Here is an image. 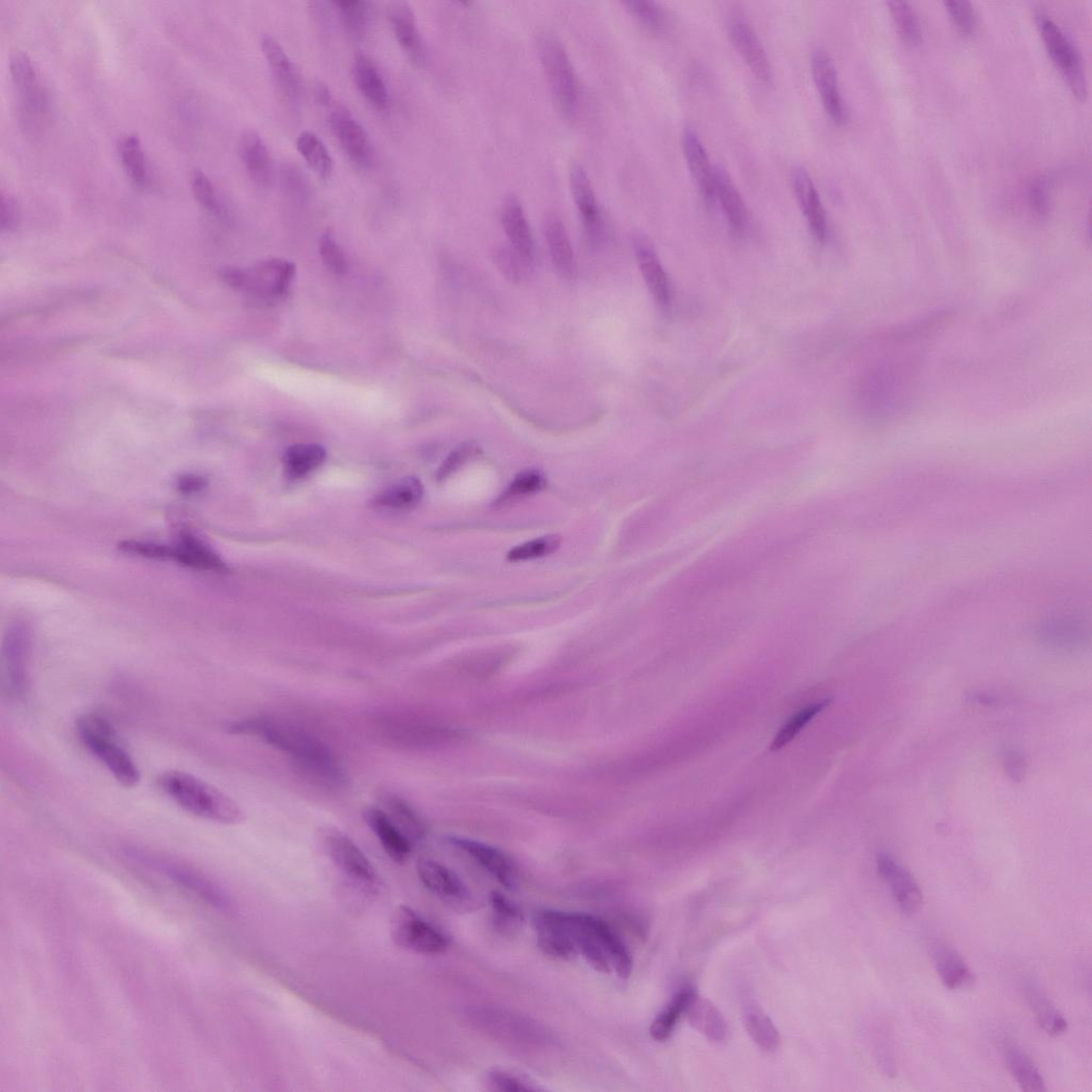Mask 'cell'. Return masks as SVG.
Returning a JSON list of instances; mask_svg holds the SVG:
<instances>
[{"mask_svg":"<svg viewBox=\"0 0 1092 1092\" xmlns=\"http://www.w3.org/2000/svg\"><path fill=\"white\" fill-rule=\"evenodd\" d=\"M229 730L235 734L257 738L280 750L293 759L307 779L323 787L342 789L348 784L347 773L332 751L296 724L271 717H257L234 722Z\"/></svg>","mask_w":1092,"mask_h":1092,"instance_id":"1","label":"cell"},{"mask_svg":"<svg viewBox=\"0 0 1092 1092\" xmlns=\"http://www.w3.org/2000/svg\"><path fill=\"white\" fill-rule=\"evenodd\" d=\"M565 919L577 956L584 958L600 974H615L621 980L632 975V955L604 919L572 912H565Z\"/></svg>","mask_w":1092,"mask_h":1092,"instance_id":"2","label":"cell"},{"mask_svg":"<svg viewBox=\"0 0 1092 1092\" xmlns=\"http://www.w3.org/2000/svg\"><path fill=\"white\" fill-rule=\"evenodd\" d=\"M159 789L187 813L224 824H236L245 814L229 796L184 771H167L159 776Z\"/></svg>","mask_w":1092,"mask_h":1092,"instance_id":"3","label":"cell"},{"mask_svg":"<svg viewBox=\"0 0 1092 1092\" xmlns=\"http://www.w3.org/2000/svg\"><path fill=\"white\" fill-rule=\"evenodd\" d=\"M78 733L90 754L107 768L118 784L134 788L140 782L137 764L121 743L109 720L99 714L84 715L78 721Z\"/></svg>","mask_w":1092,"mask_h":1092,"instance_id":"4","label":"cell"},{"mask_svg":"<svg viewBox=\"0 0 1092 1092\" xmlns=\"http://www.w3.org/2000/svg\"><path fill=\"white\" fill-rule=\"evenodd\" d=\"M10 75L17 94L20 125L28 134L37 136L50 116V100L33 60L16 53L10 61Z\"/></svg>","mask_w":1092,"mask_h":1092,"instance_id":"5","label":"cell"},{"mask_svg":"<svg viewBox=\"0 0 1092 1092\" xmlns=\"http://www.w3.org/2000/svg\"><path fill=\"white\" fill-rule=\"evenodd\" d=\"M539 55L558 108L568 118L578 113L579 85L573 63L562 40L550 32L541 34Z\"/></svg>","mask_w":1092,"mask_h":1092,"instance_id":"6","label":"cell"},{"mask_svg":"<svg viewBox=\"0 0 1092 1092\" xmlns=\"http://www.w3.org/2000/svg\"><path fill=\"white\" fill-rule=\"evenodd\" d=\"M1035 20L1055 66L1075 95L1084 100L1087 96L1085 69L1074 42L1047 13L1036 11Z\"/></svg>","mask_w":1092,"mask_h":1092,"instance_id":"7","label":"cell"},{"mask_svg":"<svg viewBox=\"0 0 1092 1092\" xmlns=\"http://www.w3.org/2000/svg\"><path fill=\"white\" fill-rule=\"evenodd\" d=\"M32 638L22 624L12 626L3 647V693L13 700L27 697L31 686Z\"/></svg>","mask_w":1092,"mask_h":1092,"instance_id":"8","label":"cell"},{"mask_svg":"<svg viewBox=\"0 0 1092 1092\" xmlns=\"http://www.w3.org/2000/svg\"><path fill=\"white\" fill-rule=\"evenodd\" d=\"M391 935L400 948L425 955L441 954L449 944L442 932L406 906L398 907L393 913Z\"/></svg>","mask_w":1092,"mask_h":1092,"instance_id":"9","label":"cell"},{"mask_svg":"<svg viewBox=\"0 0 1092 1092\" xmlns=\"http://www.w3.org/2000/svg\"><path fill=\"white\" fill-rule=\"evenodd\" d=\"M126 854L130 859L164 873L169 880L196 893L211 906L221 909L228 907L229 903L224 893L198 871L172 860L145 854L136 848H127Z\"/></svg>","mask_w":1092,"mask_h":1092,"instance_id":"10","label":"cell"},{"mask_svg":"<svg viewBox=\"0 0 1092 1092\" xmlns=\"http://www.w3.org/2000/svg\"><path fill=\"white\" fill-rule=\"evenodd\" d=\"M325 843L332 861L349 880L364 888H375L378 882L376 869L348 836L329 832Z\"/></svg>","mask_w":1092,"mask_h":1092,"instance_id":"11","label":"cell"},{"mask_svg":"<svg viewBox=\"0 0 1092 1092\" xmlns=\"http://www.w3.org/2000/svg\"><path fill=\"white\" fill-rule=\"evenodd\" d=\"M296 274L293 263L283 259H270L257 264L251 271H245L244 284L240 290L265 301L281 298L287 291Z\"/></svg>","mask_w":1092,"mask_h":1092,"instance_id":"12","label":"cell"},{"mask_svg":"<svg viewBox=\"0 0 1092 1092\" xmlns=\"http://www.w3.org/2000/svg\"><path fill=\"white\" fill-rule=\"evenodd\" d=\"M446 843L463 854L507 889L517 886V871L512 861L500 849L476 840L447 837Z\"/></svg>","mask_w":1092,"mask_h":1092,"instance_id":"13","label":"cell"},{"mask_svg":"<svg viewBox=\"0 0 1092 1092\" xmlns=\"http://www.w3.org/2000/svg\"><path fill=\"white\" fill-rule=\"evenodd\" d=\"M418 873L424 887L444 903L455 907H467L472 903L467 886L442 863L422 859L418 863Z\"/></svg>","mask_w":1092,"mask_h":1092,"instance_id":"14","label":"cell"},{"mask_svg":"<svg viewBox=\"0 0 1092 1092\" xmlns=\"http://www.w3.org/2000/svg\"><path fill=\"white\" fill-rule=\"evenodd\" d=\"M329 125L348 157L361 168L369 167L373 159L369 135L349 110L344 106H335L330 112Z\"/></svg>","mask_w":1092,"mask_h":1092,"instance_id":"15","label":"cell"},{"mask_svg":"<svg viewBox=\"0 0 1092 1092\" xmlns=\"http://www.w3.org/2000/svg\"><path fill=\"white\" fill-rule=\"evenodd\" d=\"M570 184L586 238L590 246L597 247L603 238L604 224L592 184L584 167L575 163L571 168Z\"/></svg>","mask_w":1092,"mask_h":1092,"instance_id":"16","label":"cell"},{"mask_svg":"<svg viewBox=\"0 0 1092 1092\" xmlns=\"http://www.w3.org/2000/svg\"><path fill=\"white\" fill-rule=\"evenodd\" d=\"M877 868L902 912L907 915L916 913L923 904V893L909 869L887 854L877 856Z\"/></svg>","mask_w":1092,"mask_h":1092,"instance_id":"17","label":"cell"},{"mask_svg":"<svg viewBox=\"0 0 1092 1092\" xmlns=\"http://www.w3.org/2000/svg\"><path fill=\"white\" fill-rule=\"evenodd\" d=\"M533 925H535L539 948L544 954L564 960L577 956L564 911L550 909L540 911L533 919Z\"/></svg>","mask_w":1092,"mask_h":1092,"instance_id":"18","label":"cell"},{"mask_svg":"<svg viewBox=\"0 0 1092 1092\" xmlns=\"http://www.w3.org/2000/svg\"><path fill=\"white\" fill-rule=\"evenodd\" d=\"M811 64L813 79L824 108L836 123L843 124L847 114L834 59L823 47L819 46L813 51Z\"/></svg>","mask_w":1092,"mask_h":1092,"instance_id":"19","label":"cell"},{"mask_svg":"<svg viewBox=\"0 0 1092 1092\" xmlns=\"http://www.w3.org/2000/svg\"><path fill=\"white\" fill-rule=\"evenodd\" d=\"M727 29H729L733 44L752 73L762 83H770L772 79L771 64L754 28L743 16L737 15L730 19Z\"/></svg>","mask_w":1092,"mask_h":1092,"instance_id":"20","label":"cell"},{"mask_svg":"<svg viewBox=\"0 0 1092 1092\" xmlns=\"http://www.w3.org/2000/svg\"><path fill=\"white\" fill-rule=\"evenodd\" d=\"M262 50L280 93L290 105L298 104L301 96V80L293 61L289 59L280 43L271 36L262 40Z\"/></svg>","mask_w":1092,"mask_h":1092,"instance_id":"21","label":"cell"},{"mask_svg":"<svg viewBox=\"0 0 1092 1092\" xmlns=\"http://www.w3.org/2000/svg\"><path fill=\"white\" fill-rule=\"evenodd\" d=\"M792 183L812 234L820 242L826 240L828 236L826 210L823 208L819 193L808 170L803 165H795L792 170Z\"/></svg>","mask_w":1092,"mask_h":1092,"instance_id":"22","label":"cell"},{"mask_svg":"<svg viewBox=\"0 0 1092 1092\" xmlns=\"http://www.w3.org/2000/svg\"><path fill=\"white\" fill-rule=\"evenodd\" d=\"M634 250L650 293L661 306H668L671 302L670 283L657 251L649 239L642 235L634 238Z\"/></svg>","mask_w":1092,"mask_h":1092,"instance_id":"23","label":"cell"},{"mask_svg":"<svg viewBox=\"0 0 1092 1092\" xmlns=\"http://www.w3.org/2000/svg\"><path fill=\"white\" fill-rule=\"evenodd\" d=\"M387 15L401 50L410 60L422 63L425 59V46L414 10L409 4L397 2L388 6Z\"/></svg>","mask_w":1092,"mask_h":1092,"instance_id":"24","label":"cell"},{"mask_svg":"<svg viewBox=\"0 0 1092 1092\" xmlns=\"http://www.w3.org/2000/svg\"><path fill=\"white\" fill-rule=\"evenodd\" d=\"M682 142L691 175L702 197L709 203L714 202V165L705 145L697 131L690 126L683 131Z\"/></svg>","mask_w":1092,"mask_h":1092,"instance_id":"25","label":"cell"},{"mask_svg":"<svg viewBox=\"0 0 1092 1092\" xmlns=\"http://www.w3.org/2000/svg\"><path fill=\"white\" fill-rule=\"evenodd\" d=\"M239 156L250 179L259 187H270L274 181L275 167L269 148L262 137L252 131L239 140Z\"/></svg>","mask_w":1092,"mask_h":1092,"instance_id":"26","label":"cell"},{"mask_svg":"<svg viewBox=\"0 0 1092 1092\" xmlns=\"http://www.w3.org/2000/svg\"><path fill=\"white\" fill-rule=\"evenodd\" d=\"M930 951L934 966L943 985L950 990L965 988L974 983L975 976L964 959L949 944L933 941Z\"/></svg>","mask_w":1092,"mask_h":1092,"instance_id":"27","label":"cell"},{"mask_svg":"<svg viewBox=\"0 0 1092 1092\" xmlns=\"http://www.w3.org/2000/svg\"><path fill=\"white\" fill-rule=\"evenodd\" d=\"M501 220L513 249L532 263L535 247H533L531 231L523 206L515 194H509L504 199Z\"/></svg>","mask_w":1092,"mask_h":1092,"instance_id":"28","label":"cell"},{"mask_svg":"<svg viewBox=\"0 0 1092 1092\" xmlns=\"http://www.w3.org/2000/svg\"><path fill=\"white\" fill-rule=\"evenodd\" d=\"M714 198L732 228L743 232L749 224L747 205L731 176L719 163L714 165Z\"/></svg>","mask_w":1092,"mask_h":1092,"instance_id":"29","label":"cell"},{"mask_svg":"<svg viewBox=\"0 0 1092 1092\" xmlns=\"http://www.w3.org/2000/svg\"><path fill=\"white\" fill-rule=\"evenodd\" d=\"M364 817H366L369 826L376 835L386 855L396 863L406 862L412 851V843L398 829L392 819L381 808H370L364 814Z\"/></svg>","mask_w":1092,"mask_h":1092,"instance_id":"30","label":"cell"},{"mask_svg":"<svg viewBox=\"0 0 1092 1092\" xmlns=\"http://www.w3.org/2000/svg\"><path fill=\"white\" fill-rule=\"evenodd\" d=\"M544 234L556 271L563 277L572 279L576 274V260L567 230L556 213L547 216Z\"/></svg>","mask_w":1092,"mask_h":1092,"instance_id":"31","label":"cell"},{"mask_svg":"<svg viewBox=\"0 0 1092 1092\" xmlns=\"http://www.w3.org/2000/svg\"><path fill=\"white\" fill-rule=\"evenodd\" d=\"M684 1013L692 1027L710 1041L721 1043L725 1040L727 1029L721 1012L695 991L691 994Z\"/></svg>","mask_w":1092,"mask_h":1092,"instance_id":"32","label":"cell"},{"mask_svg":"<svg viewBox=\"0 0 1092 1092\" xmlns=\"http://www.w3.org/2000/svg\"><path fill=\"white\" fill-rule=\"evenodd\" d=\"M354 83L366 100L379 110L390 104V95L376 63L366 55H358L353 61Z\"/></svg>","mask_w":1092,"mask_h":1092,"instance_id":"33","label":"cell"},{"mask_svg":"<svg viewBox=\"0 0 1092 1092\" xmlns=\"http://www.w3.org/2000/svg\"><path fill=\"white\" fill-rule=\"evenodd\" d=\"M174 561L199 570L215 572L228 570L220 556L189 532H183L178 545L174 548Z\"/></svg>","mask_w":1092,"mask_h":1092,"instance_id":"34","label":"cell"},{"mask_svg":"<svg viewBox=\"0 0 1092 1092\" xmlns=\"http://www.w3.org/2000/svg\"><path fill=\"white\" fill-rule=\"evenodd\" d=\"M1026 1000L1034 1012L1037 1022L1050 1036H1060L1067 1030V1023L1059 1010L1052 1004L1045 991L1032 981L1025 982Z\"/></svg>","mask_w":1092,"mask_h":1092,"instance_id":"35","label":"cell"},{"mask_svg":"<svg viewBox=\"0 0 1092 1092\" xmlns=\"http://www.w3.org/2000/svg\"><path fill=\"white\" fill-rule=\"evenodd\" d=\"M1004 1058L1008 1070L1023 1090L1028 1092L1047 1091L1046 1082L1043 1080L1035 1062L1031 1057L1013 1043L1004 1046Z\"/></svg>","mask_w":1092,"mask_h":1092,"instance_id":"36","label":"cell"},{"mask_svg":"<svg viewBox=\"0 0 1092 1092\" xmlns=\"http://www.w3.org/2000/svg\"><path fill=\"white\" fill-rule=\"evenodd\" d=\"M381 808L396 824L398 829L414 844L425 839L426 823L420 814L406 800L398 796L387 795Z\"/></svg>","mask_w":1092,"mask_h":1092,"instance_id":"37","label":"cell"},{"mask_svg":"<svg viewBox=\"0 0 1092 1092\" xmlns=\"http://www.w3.org/2000/svg\"><path fill=\"white\" fill-rule=\"evenodd\" d=\"M117 152L131 181L139 187L151 182L150 169L142 144L137 136L128 135L118 140Z\"/></svg>","mask_w":1092,"mask_h":1092,"instance_id":"38","label":"cell"},{"mask_svg":"<svg viewBox=\"0 0 1092 1092\" xmlns=\"http://www.w3.org/2000/svg\"><path fill=\"white\" fill-rule=\"evenodd\" d=\"M423 484L418 478L408 477L391 485L375 501V506L388 511H405L416 507L423 498Z\"/></svg>","mask_w":1092,"mask_h":1092,"instance_id":"39","label":"cell"},{"mask_svg":"<svg viewBox=\"0 0 1092 1092\" xmlns=\"http://www.w3.org/2000/svg\"><path fill=\"white\" fill-rule=\"evenodd\" d=\"M325 448L318 444H297L284 455V467L291 478H301L319 469L326 460Z\"/></svg>","mask_w":1092,"mask_h":1092,"instance_id":"40","label":"cell"},{"mask_svg":"<svg viewBox=\"0 0 1092 1092\" xmlns=\"http://www.w3.org/2000/svg\"><path fill=\"white\" fill-rule=\"evenodd\" d=\"M745 1028L757 1045L767 1052H773L780 1045V1035L766 1013L755 1005H748L744 1011Z\"/></svg>","mask_w":1092,"mask_h":1092,"instance_id":"41","label":"cell"},{"mask_svg":"<svg viewBox=\"0 0 1092 1092\" xmlns=\"http://www.w3.org/2000/svg\"><path fill=\"white\" fill-rule=\"evenodd\" d=\"M297 150L320 178L328 180L333 173V160L325 143L311 132L302 133L297 139Z\"/></svg>","mask_w":1092,"mask_h":1092,"instance_id":"42","label":"cell"},{"mask_svg":"<svg viewBox=\"0 0 1092 1092\" xmlns=\"http://www.w3.org/2000/svg\"><path fill=\"white\" fill-rule=\"evenodd\" d=\"M346 32L357 39L367 36L372 23L373 6L368 2H335Z\"/></svg>","mask_w":1092,"mask_h":1092,"instance_id":"43","label":"cell"},{"mask_svg":"<svg viewBox=\"0 0 1092 1092\" xmlns=\"http://www.w3.org/2000/svg\"><path fill=\"white\" fill-rule=\"evenodd\" d=\"M693 991L691 988H685L677 992L667 1007L655 1017L650 1028V1035L655 1041L663 1042L670 1037L679 1016L685 1011Z\"/></svg>","mask_w":1092,"mask_h":1092,"instance_id":"44","label":"cell"},{"mask_svg":"<svg viewBox=\"0 0 1092 1092\" xmlns=\"http://www.w3.org/2000/svg\"><path fill=\"white\" fill-rule=\"evenodd\" d=\"M832 703V700H823L814 705L799 711L794 715L787 724L782 727L778 734L775 735L773 742L770 745L771 751H776L784 748L790 742H792L800 731L822 710L826 709Z\"/></svg>","mask_w":1092,"mask_h":1092,"instance_id":"45","label":"cell"},{"mask_svg":"<svg viewBox=\"0 0 1092 1092\" xmlns=\"http://www.w3.org/2000/svg\"><path fill=\"white\" fill-rule=\"evenodd\" d=\"M489 901L496 928L501 932L512 935L515 932L520 931L524 918L522 912L516 905L506 899V897L498 892H492Z\"/></svg>","mask_w":1092,"mask_h":1092,"instance_id":"46","label":"cell"},{"mask_svg":"<svg viewBox=\"0 0 1092 1092\" xmlns=\"http://www.w3.org/2000/svg\"><path fill=\"white\" fill-rule=\"evenodd\" d=\"M889 7L896 30L903 39L910 43L919 42L921 37L920 26L911 6L906 2H901V0H894V2L889 3Z\"/></svg>","mask_w":1092,"mask_h":1092,"instance_id":"47","label":"cell"},{"mask_svg":"<svg viewBox=\"0 0 1092 1092\" xmlns=\"http://www.w3.org/2000/svg\"><path fill=\"white\" fill-rule=\"evenodd\" d=\"M191 191L194 198L208 211L215 215H223L224 205L210 179L201 172L194 170L189 178Z\"/></svg>","mask_w":1092,"mask_h":1092,"instance_id":"48","label":"cell"},{"mask_svg":"<svg viewBox=\"0 0 1092 1092\" xmlns=\"http://www.w3.org/2000/svg\"><path fill=\"white\" fill-rule=\"evenodd\" d=\"M547 477L540 470H526L520 473L509 485L508 489L500 497L507 502L523 496L535 494L545 488Z\"/></svg>","mask_w":1092,"mask_h":1092,"instance_id":"49","label":"cell"},{"mask_svg":"<svg viewBox=\"0 0 1092 1092\" xmlns=\"http://www.w3.org/2000/svg\"><path fill=\"white\" fill-rule=\"evenodd\" d=\"M561 539L556 536H548L523 543L508 553L511 562H525L536 560L553 554L560 549Z\"/></svg>","mask_w":1092,"mask_h":1092,"instance_id":"50","label":"cell"},{"mask_svg":"<svg viewBox=\"0 0 1092 1092\" xmlns=\"http://www.w3.org/2000/svg\"><path fill=\"white\" fill-rule=\"evenodd\" d=\"M623 5L648 29L652 31L663 29L665 15L657 3L650 2V0H627Z\"/></svg>","mask_w":1092,"mask_h":1092,"instance_id":"51","label":"cell"},{"mask_svg":"<svg viewBox=\"0 0 1092 1092\" xmlns=\"http://www.w3.org/2000/svg\"><path fill=\"white\" fill-rule=\"evenodd\" d=\"M496 263L503 275L514 283H519L526 277L532 264L514 249L506 248L496 254Z\"/></svg>","mask_w":1092,"mask_h":1092,"instance_id":"52","label":"cell"},{"mask_svg":"<svg viewBox=\"0 0 1092 1092\" xmlns=\"http://www.w3.org/2000/svg\"><path fill=\"white\" fill-rule=\"evenodd\" d=\"M946 11L949 12L954 26L964 35H972L976 33L979 19L978 14L967 2H960V0H953V2H944Z\"/></svg>","mask_w":1092,"mask_h":1092,"instance_id":"53","label":"cell"},{"mask_svg":"<svg viewBox=\"0 0 1092 1092\" xmlns=\"http://www.w3.org/2000/svg\"><path fill=\"white\" fill-rule=\"evenodd\" d=\"M281 183L290 198L305 201L310 197L308 183L297 167L284 164L281 169Z\"/></svg>","mask_w":1092,"mask_h":1092,"instance_id":"54","label":"cell"},{"mask_svg":"<svg viewBox=\"0 0 1092 1092\" xmlns=\"http://www.w3.org/2000/svg\"><path fill=\"white\" fill-rule=\"evenodd\" d=\"M321 255L328 269L336 275H345L348 271V263L341 247L337 244L331 233H326L321 239Z\"/></svg>","mask_w":1092,"mask_h":1092,"instance_id":"55","label":"cell"},{"mask_svg":"<svg viewBox=\"0 0 1092 1092\" xmlns=\"http://www.w3.org/2000/svg\"><path fill=\"white\" fill-rule=\"evenodd\" d=\"M120 550L127 554L151 558V560H173L174 558V548L155 543L126 541L121 543Z\"/></svg>","mask_w":1092,"mask_h":1092,"instance_id":"56","label":"cell"},{"mask_svg":"<svg viewBox=\"0 0 1092 1092\" xmlns=\"http://www.w3.org/2000/svg\"><path fill=\"white\" fill-rule=\"evenodd\" d=\"M478 453L479 446L476 443L468 442L460 445L444 461L442 467L439 469L438 478L445 479L460 467H463L468 463L471 458L477 456Z\"/></svg>","mask_w":1092,"mask_h":1092,"instance_id":"57","label":"cell"},{"mask_svg":"<svg viewBox=\"0 0 1092 1092\" xmlns=\"http://www.w3.org/2000/svg\"><path fill=\"white\" fill-rule=\"evenodd\" d=\"M1030 205L1038 216H1047L1051 206L1050 184L1045 179L1035 181L1029 191Z\"/></svg>","mask_w":1092,"mask_h":1092,"instance_id":"58","label":"cell"},{"mask_svg":"<svg viewBox=\"0 0 1092 1092\" xmlns=\"http://www.w3.org/2000/svg\"><path fill=\"white\" fill-rule=\"evenodd\" d=\"M489 1080L494 1089L500 1091L520 1092L537 1090L536 1087H533L523 1079L507 1073L495 1072L490 1075Z\"/></svg>","mask_w":1092,"mask_h":1092,"instance_id":"59","label":"cell"},{"mask_svg":"<svg viewBox=\"0 0 1092 1092\" xmlns=\"http://www.w3.org/2000/svg\"><path fill=\"white\" fill-rule=\"evenodd\" d=\"M18 222V207L10 193L2 191L0 196V226L2 230H14Z\"/></svg>","mask_w":1092,"mask_h":1092,"instance_id":"60","label":"cell"},{"mask_svg":"<svg viewBox=\"0 0 1092 1092\" xmlns=\"http://www.w3.org/2000/svg\"><path fill=\"white\" fill-rule=\"evenodd\" d=\"M1005 769L1010 776V779L1014 782H1020L1024 779L1026 771V762L1024 757L1014 750H1008L1004 755Z\"/></svg>","mask_w":1092,"mask_h":1092,"instance_id":"61","label":"cell"},{"mask_svg":"<svg viewBox=\"0 0 1092 1092\" xmlns=\"http://www.w3.org/2000/svg\"><path fill=\"white\" fill-rule=\"evenodd\" d=\"M178 487L184 494L196 493L205 487V480L199 476L186 475L178 480Z\"/></svg>","mask_w":1092,"mask_h":1092,"instance_id":"62","label":"cell"},{"mask_svg":"<svg viewBox=\"0 0 1092 1092\" xmlns=\"http://www.w3.org/2000/svg\"><path fill=\"white\" fill-rule=\"evenodd\" d=\"M317 95L319 97L320 102L323 105H326V106H329V107L332 106L333 97H332V94H331L329 88L326 85L320 84L318 86Z\"/></svg>","mask_w":1092,"mask_h":1092,"instance_id":"63","label":"cell"}]
</instances>
